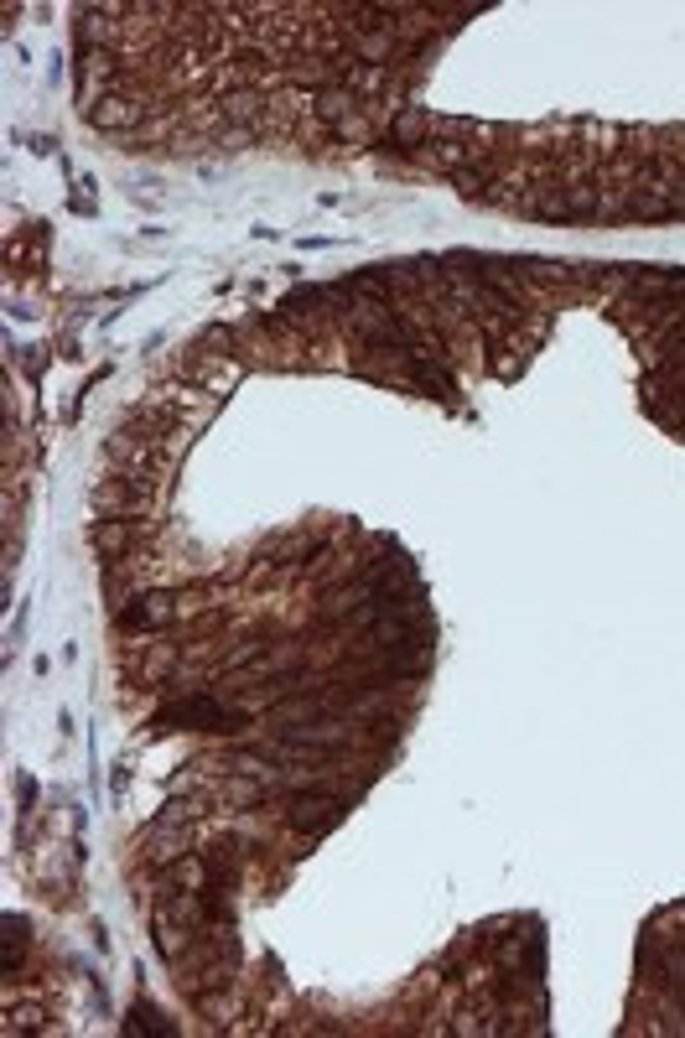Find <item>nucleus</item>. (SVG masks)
<instances>
[{
  "mask_svg": "<svg viewBox=\"0 0 685 1038\" xmlns=\"http://www.w3.org/2000/svg\"><path fill=\"white\" fill-rule=\"evenodd\" d=\"M343 815V800H327V795H301L296 810H291V826L301 831H327Z\"/></svg>",
  "mask_w": 685,
  "mask_h": 1038,
  "instance_id": "nucleus-1",
  "label": "nucleus"
},
{
  "mask_svg": "<svg viewBox=\"0 0 685 1038\" xmlns=\"http://www.w3.org/2000/svg\"><path fill=\"white\" fill-rule=\"evenodd\" d=\"M172 608H167V597H141L135 608H125V628H146V623H161Z\"/></svg>",
  "mask_w": 685,
  "mask_h": 1038,
  "instance_id": "nucleus-2",
  "label": "nucleus"
}]
</instances>
